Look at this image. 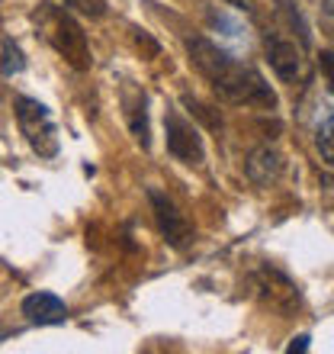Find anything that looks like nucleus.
<instances>
[{"label": "nucleus", "instance_id": "obj_6", "mask_svg": "<svg viewBox=\"0 0 334 354\" xmlns=\"http://www.w3.org/2000/svg\"><path fill=\"white\" fill-rule=\"evenodd\" d=\"M257 290L264 293V299H267L270 306L279 309V313H286V309H293L299 303L296 283L277 268H260L257 270Z\"/></svg>", "mask_w": 334, "mask_h": 354}, {"label": "nucleus", "instance_id": "obj_9", "mask_svg": "<svg viewBox=\"0 0 334 354\" xmlns=\"http://www.w3.org/2000/svg\"><path fill=\"white\" fill-rule=\"evenodd\" d=\"M186 52H190V62L196 65V71L203 77H213L219 68L228 62V52H222L219 46H213L209 39H203V36H193V39H186Z\"/></svg>", "mask_w": 334, "mask_h": 354}, {"label": "nucleus", "instance_id": "obj_10", "mask_svg": "<svg viewBox=\"0 0 334 354\" xmlns=\"http://www.w3.org/2000/svg\"><path fill=\"white\" fill-rule=\"evenodd\" d=\"M279 174H283V155H279L277 149L264 145V149H257L254 155H250V161H248V177L254 180V184L270 187Z\"/></svg>", "mask_w": 334, "mask_h": 354}, {"label": "nucleus", "instance_id": "obj_12", "mask_svg": "<svg viewBox=\"0 0 334 354\" xmlns=\"http://www.w3.org/2000/svg\"><path fill=\"white\" fill-rule=\"evenodd\" d=\"M26 68V58L19 52L17 42H3V52H0V75L3 77H13Z\"/></svg>", "mask_w": 334, "mask_h": 354}, {"label": "nucleus", "instance_id": "obj_4", "mask_svg": "<svg viewBox=\"0 0 334 354\" xmlns=\"http://www.w3.org/2000/svg\"><path fill=\"white\" fill-rule=\"evenodd\" d=\"M46 17L52 19V32H48L52 46H55L58 52H61V55H65L68 62L77 68V71L90 68V55H87V39H84L81 26H77V23L68 17V13H61V10H52V7H46Z\"/></svg>", "mask_w": 334, "mask_h": 354}, {"label": "nucleus", "instance_id": "obj_16", "mask_svg": "<svg viewBox=\"0 0 334 354\" xmlns=\"http://www.w3.org/2000/svg\"><path fill=\"white\" fill-rule=\"evenodd\" d=\"M68 7H77V10H84V13L100 17V3H97V0H68Z\"/></svg>", "mask_w": 334, "mask_h": 354}, {"label": "nucleus", "instance_id": "obj_17", "mask_svg": "<svg viewBox=\"0 0 334 354\" xmlns=\"http://www.w3.org/2000/svg\"><path fill=\"white\" fill-rule=\"evenodd\" d=\"M308 348V335H299V338H293V345H289V351L296 354V351H306Z\"/></svg>", "mask_w": 334, "mask_h": 354}, {"label": "nucleus", "instance_id": "obj_18", "mask_svg": "<svg viewBox=\"0 0 334 354\" xmlns=\"http://www.w3.org/2000/svg\"><path fill=\"white\" fill-rule=\"evenodd\" d=\"M232 7H250V0H228Z\"/></svg>", "mask_w": 334, "mask_h": 354}, {"label": "nucleus", "instance_id": "obj_3", "mask_svg": "<svg viewBox=\"0 0 334 354\" xmlns=\"http://www.w3.org/2000/svg\"><path fill=\"white\" fill-rule=\"evenodd\" d=\"M164 129H167V151L184 165H203L206 149H203V136L193 122L180 116L177 110H167L164 116Z\"/></svg>", "mask_w": 334, "mask_h": 354}, {"label": "nucleus", "instance_id": "obj_2", "mask_svg": "<svg viewBox=\"0 0 334 354\" xmlns=\"http://www.w3.org/2000/svg\"><path fill=\"white\" fill-rule=\"evenodd\" d=\"M17 122L36 155L55 158L58 155V129L42 103L32 100V97H17Z\"/></svg>", "mask_w": 334, "mask_h": 354}, {"label": "nucleus", "instance_id": "obj_5", "mask_svg": "<svg viewBox=\"0 0 334 354\" xmlns=\"http://www.w3.org/2000/svg\"><path fill=\"white\" fill-rule=\"evenodd\" d=\"M148 200H151V209H155V219H158V229H161V235H164L167 245L186 248V245L193 242V225L186 223V216L177 209V203L170 200V196L161 194L158 187H151Z\"/></svg>", "mask_w": 334, "mask_h": 354}, {"label": "nucleus", "instance_id": "obj_1", "mask_svg": "<svg viewBox=\"0 0 334 354\" xmlns=\"http://www.w3.org/2000/svg\"><path fill=\"white\" fill-rule=\"evenodd\" d=\"M209 84L215 87V93H219L225 103H244V106H260V110H273V106H277V97L264 84V77H260L254 68L235 62V58H228V62L209 77Z\"/></svg>", "mask_w": 334, "mask_h": 354}, {"label": "nucleus", "instance_id": "obj_14", "mask_svg": "<svg viewBox=\"0 0 334 354\" xmlns=\"http://www.w3.org/2000/svg\"><path fill=\"white\" fill-rule=\"evenodd\" d=\"M318 151L328 165H334V116L318 129Z\"/></svg>", "mask_w": 334, "mask_h": 354}, {"label": "nucleus", "instance_id": "obj_7", "mask_svg": "<svg viewBox=\"0 0 334 354\" xmlns=\"http://www.w3.org/2000/svg\"><path fill=\"white\" fill-rule=\"evenodd\" d=\"M264 48H267L270 68H273L283 81H296V77L302 75V52L296 48V42L270 32V36L264 39Z\"/></svg>", "mask_w": 334, "mask_h": 354}, {"label": "nucleus", "instance_id": "obj_11", "mask_svg": "<svg viewBox=\"0 0 334 354\" xmlns=\"http://www.w3.org/2000/svg\"><path fill=\"white\" fill-rule=\"evenodd\" d=\"M126 120H129V129L135 136L141 149H148V113H145V93L129 87L126 91Z\"/></svg>", "mask_w": 334, "mask_h": 354}, {"label": "nucleus", "instance_id": "obj_15", "mask_svg": "<svg viewBox=\"0 0 334 354\" xmlns=\"http://www.w3.org/2000/svg\"><path fill=\"white\" fill-rule=\"evenodd\" d=\"M318 68H322V75H325L328 87H331V93H334V52H322V55H318Z\"/></svg>", "mask_w": 334, "mask_h": 354}, {"label": "nucleus", "instance_id": "obj_13", "mask_svg": "<svg viewBox=\"0 0 334 354\" xmlns=\"http://www.w3.org/2000/svg\"><path fill=\"white\" fill-rule=\"evenodd\" d=\"M184 103H186V106H190V113H193V116H199V120H203L206 126H209V129H222V116H215V113L209 110L206 103L193 100L190 93H186V97H184Z\"/></svg>", "mask_w": 334, "mask_h": 354}, {"label": "nucleus", "instance_id": "obj_8", "mask_svg": "<svg viewBox=\"0 0 334 354\" xmlns=\"http://www.w3.org/2000/svg\"><path fill=\"white\" fill-rule=\"evenodd\" d=\"M23 316L32 326H61L68 319V306L55 293H29L23 299Z\"/></svg>", "mask_w": 334, "mask_h": 354}]
</instances>
